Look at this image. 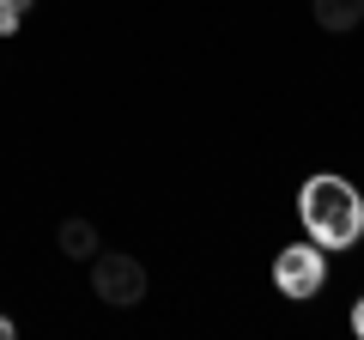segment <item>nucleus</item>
Wrapping results in <instances>:
<instances>
[{"label": "nucleus", "instance_id": "1", "mask_svg": "<svg viewBox=\"0 0 364 340\" xmlns=\"http://www.w3.org/2000/svg\"><path fill=\"white\" fill-rule=\"evenodd\" d=\"M298 219H304V237H310V243L352 249L364 237V195L346 176L322 170V176H310V183L298 188Z\"/></svg>", "mask_w": 364, "mask_h": 340}, {"label": "nucleus", "instance_id": "2", "mask_svg": "<svg viewBox=\"0 0 364 340\" xmlns=\"http://www.w3.org/2000/svg\"><path fill=\"white\" fill-rule=\"evenodd\" d=\"M146 286H152V274H146L140 255H122V249H97V255H91V292H97L109 310H134V304L146 298Z\"/></svg>", "mask_w": 364, "mask_h": 340}, {"label": "nucleus", "instance_id": "3", "mask_svg": "<svg viewBox=\"0 0 364 340\" xmlns=\"http://www.w3.org/2000/svg\"><path fill=\"white\" fill-rule=\"evenodd\" d=\"M328 280V249L322 243H291L279 249V262H273V286H279V298H316Z\"/></svg>", "mask_w": 364, "mask_h": 340}, {"label": "nucleus", "instance_id": "4", "mask_svg": "<svg viewBox=\"0 0 364 340\" xmlns=\"http://www.w3.org/2000/svg\"><path fill=\"white\" fill-rule=\"evenodd\" d=\"M55 243H61L67 262H91V255L104 249V243H97V225H91V219H61V225H55Z\"/></svg>", "mask_w": 364, "mask_h": 340}, {"label": "nucleus", "instance_id": "5", "mask_svg": "<svg viewBox=\"0 0 364 340\" xmlns=\"http://www.w3.org/2000/svg\"><path fill=\"white\" fill-rule=\"evenodd\" d=\"M310 13L322 31H358L364 25V0H310Z\"/></svg>", "mask_w": 364, "mask_h": 340}, {"label": "nucleus", "instance_id": "6", "mask_svg": "<svg viewBox=\"0 0 364 340\" xmlns=\"http://www.w3.org/2000/svg\"><path fill=\"white\" fill-rule=\"evenodd\" d=\"M25 6L31 0H0V37H13V31L25 25Z\"/></svg>", "mask_w": 364, "mask_h": 340}, {"label": "nucleus", "instance_id": "7", "mask_svg": "<svg viewBox=\"0 0 364 340\" xmlns=\"http://www.w3.org/2000/svg\"><path fill=\"white\" fill-rule=\"evenodd\" d=\"M352 334H358V340H364V298H358V304H352Z\"/></svg>", "mask_w": 364, "mask_h": 340}, {"label": "nucleus", "instance_id": "8", "mask_svg": "<svg viewBox=\"0 0 364 340\" xmlns=\"http://www.w3.org/2000/svg\"><path fill=\"white\" fill-rule=\"evenodd\" d=\"M6 334H13V316H0V340H6Z\"/></svg>", "mask_w": 364, "mask_h": 340}]
</instances>
